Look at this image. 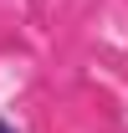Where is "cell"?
Returning a JSON list of instances; mask_svg holds the SVG:
<instances>
[{
  "mask_svg": "<svg viewBox=\"0 0 128 133\" xmlns=\"http://www.w3.org/2000/svg\"><path fill=\"white\" fill-rule=\"evenodd\" d=\"M0 133H10V128H5V123H0Z\"/></svg>",
  "mask_w": 128,
  "mask_h": 133,
  "instance_id": "obj_1",
  "label": "cell"
}]
</instances>
